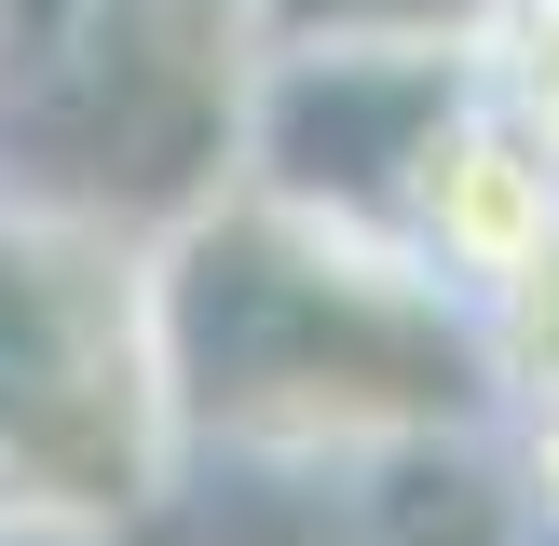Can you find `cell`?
<instances>
[{"label": "cell", "instance_id": "3", "mask_svg": "<svg viewBox=\"0 0 559 546\" xmlns=\"http://www.w3.org/2000/svg\"><path fill=\"white\" fill-rule=\"evenodd\" d=\"M464 55H478L491 109H506V123L559 164V0H491V14L464 27Z\"/></svg>", "mask_w": 559, "mask_h": 546}, {"label": "cell", "instance_id": "4", "mask_svg": "<svg viewBox=\"0 0 559 546\" xmlns=\"http://www.w3.org/2000/svg\"><path fill=\"white\" fill-rule=\"evenodd\" d=\"M519 478H533V519L559 533V396H533V410H519Z\"/></svg>", "mask_w": 559, "mask_h": 546}, {"label": "cell", "instance_id": "2", "mask_svg": "<svg viewBox=\"0 0 559 546\" xmlns=\"http://www.w3.org/2000/svg\"><path fill=\"white\" fill-rule=\"evenodd\" d=\"M178 464L151 369V246L82 205H0V546L109 533Z\"/></svg>", "mask_w": 559, "mask_h": 546}, {"label": "cell", "instance_id": "1", "mask_svg": "<svg viewBox=\"0 0 559 546\" xmlns=\"http://www.w3.org/2000/svg\"><path fill=\"white\" fill-rule=\"evenodd\" d=\"M151 369L164 424L246 464H342L464 437L519 396L491 300L369 233L273 205L260 178L191 205L151 246Z\"/></svg>", "mask_w": 559, "mask_h": 546}]
</instances>
